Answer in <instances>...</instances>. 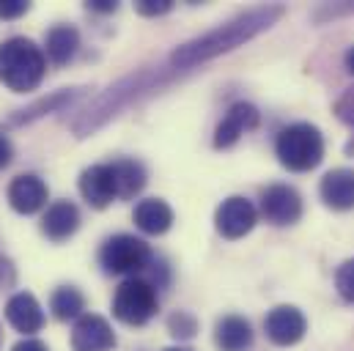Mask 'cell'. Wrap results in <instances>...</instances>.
I'll use <instances>...</instances> for the list:
<instances>
[{
	"mask_svg": "<svg viewBox=\"0 0 354 351\" xmlns=\"http://www.w3.org/2000/svg\"><path fill=\"white\" fill-rule=\"evenodd\" d=\"M11 157H14V149H11L8 137H6V135H0V171L11 165Z\"/></svg>",
	"mask_w": 354,
	"mask_h": 351,
	"instance_id": "29",
	"label": "cell"
},
{
	"mask_svg": "<svg viewBox=\"0 0 354 351\" xmlns=\"http://www.w3.org/2000/svg\"><path fill=\"white\" fill-rule=\"evenodd\" d=\"M261 121L259 115V107L250 104V102H236L228 107V113L223 115V121L217 124L214 129V149H231L242 140L245 132L256 129Z\"/></svg>",
	"mask_w": 354,
	"mask_h": 351,
	"instance_id": "9",
	"label": "cell"
},
{
	"mask_svg": "<svg viewBox=\"0 0 354 351\" xmlns=\"http://www.w3.org/2000/svg\"><path fill=\"white\" fill-rule=\"evenodd\" d=\"M47 72V55L44 50L25 39L11 36L0 44V83L14 93H30L41 86Z\"/></svg>",
	"mask_w": 354,
	"mask_h": 351,
	"instance_id": "2",
	"label": "cell"
},
{
	"mask_svg": "<svg viewBox=\"0 0 354 351\" xmlns=\"http://www.w3.org/2000/svg\"><path fill=\"white\" fill-rule=\"evenodd\" d=\"M80 195L86 198L91 209H107L115 198V176H113V165H91L80 173Z\"/></svg>",
	"mask_w": 354,
	"mask_h": 351,
	"instance_id": "11",
	"label": "cell"
},
{
	"mask_svg": "<svg viewBox=\"0 0 354 351\" xmlns=\"http://www.w3.org/2000/svg\"><path fill=\"white\" fill-rule=\"evenodd\" d=\"M50 310L58 321H77L80 316H86V296L75 285H61L50 296Z\"/></svg>",
	"mask_w": 354,
	"mask_h": 351,
	"instance_id": "20",
	"label": "cell"
},
{
	"mask_svg": "<svg viewBox=\"0 0 354 351\" xmlns=\"http://www.w3.org/2000/svg\"><path fill=\"white\" fill-rule=\"evenodd\" d=\"M256 222H259V209L242 195L225 198L214 211V228L223 239H242L256 228Z\"/></svg>",
	"mask_w": 354,
	"mask_h": 351,
	"instance_id": "6",
	"label": "cell"
},
{
	"mask_svg": "<svg viewBox=\"0 0 354 351\" xmlns=\"http://www.w3.org/2000/svg\"><path fill=\"white\" fill-rule=\"evenodd\" d=\"M30 3L25 0H0V19H17L22 14H28Z\"/></svg>",
	"mask_w": 354,
	"mask_h": 351,
	"instance_id": "26",
	"label": "cell"
},
{
	"mask_svg": "<svg viewBox=\"0 0 354 351\" xmlns=\"http://www.w3.org/2000/svg\"><path fill=\"white\" fill-rule=\"evenodd\" d=\"M135 225L149 236H162L174 225V209L162 198H146L135 206Z\"/></svg>",
	"mask_w": 354,
	"mask_h": 351,
	"instance_id": "16",
	"label": "cell"
},
{
	"mask_svg": "<svg viewBox=\"0 0 354 351\" xmlns=\"http://www.w3.org/2000/svg\"><path fill=\"white\" fill-rule=\"evenodd\" d=\"M335 288H338V294H341L344 302L354 305V258H349V261H344L338 266V272H335Z\"/></svg>",
	"mask_w": 354,
	"mask_h": 351,
	"instance_id": "23",
	"label": "cell"
},
{
	"mask_svg": "<svg viewBox=\"0 0 354 351\" xmlns=\"http://www.w3.org/2000/svg\"><path fill=\"white\" fill-rule=\"evenodd\" d=\"M160 310L157 288L149 280L127 277L113 296V316L127 327H143L149 324Z\"/></svg>",
	"mask_w": 354,
	"mask_h": 351,
	"instance_id": "4",
	"label": "cell"
},
{
	"mask_svg": "<svg viewBox=\"0 0 354 351\" xmlns=\"http://www.w3.org/2000/svg\"><path fill=\"white\" fill-rule=\"evenodd\" d=\"M14 283H17V269H14V263L0 256V291H3V288H11Z\"/></svg>",
	"mask_w": 354,
	"mask_h": 351,
	"instance_id": "27",
	"label": "cell"
},
{
	"mask_svg": "<svg viewBox=\"0 0 354 351\" xmlns=\"http://www.w3.org/2000/svg\"><path fill=\"white\" fill-rule=\"evenodd\" d=\"M261 217H264L269 225H277V228H286V225H294L299 222L302 217V198L294 187L288 184H272L261 192Z\"/></svg>",
	"mask_w": 354,
	"mask_h": 351,
	"instance_id": "7",
	"label": "cell"
},
{
	"mask_svg": "<svg viewBox=\"0 0 354 351\" xmlns=\"http://www.w3.org/2000/svg\"><path fill=\"white\" fill-rule=\"evenodd\" d=\"M47 198H50V189L36 173H22L8 184V203L19 214L41 211L47 206Z\"/></svg>",
	"mask_w": 354,
	"mask_h": 351,
	"instance_id": "13",
	"label": "cell"
},
{
	"mask_svg": "<svg viewBox=\"0 0 354 351\" xmlns=\"http://www.w3.org/2000/svg\"><path fill=\"white\" fill-rule=\"evenodd\" d=\"M80 50V33L75 25H55L47 30L44 39V55L55 64V66H66L69 61H75Z\"/></svg>",
	"mask_w": 354,
	"mask_h": 351,
	"instance_id": "18",
	"label": "cell"
},
{
	"mask_svg": "<svg viewBox=\"0 0 354 351\" xmlns=\"http://www.w3.org/2000/svg\"><path fill=\"white\" fill-rule=\"evenodd\" d=\"M75 96H77V91H61V93H55V96H50V99H41L39 104H33V107L22 110V115H17L14 121L19 124V121H30V118H39V115H44V113L61 110V107H64V104H69Z\"/></svg>",
	"mask_w": 354,
	"mask_h": 351,
	"instance_id": "21",
	"label": "cell"
},
{
	"mask_svg": "<svg viewBox=\"0 0 354 351\" xmlns=\"http://www.w3.org/2000/svg\"><path fill=\"white\" fill-rule=\"evenodd\" d=\"M274 157L291 173H308V171L319 168L324 160L322 129L308 124V121L283 126L277 132V140H274Z\"/></svg>",
	"mask_w": 354,
	"mask_h": 351,
	"instance_id": "3",
	"label": "cell"
},
{
	"mask_svg": "<svg viewBox=\"0 0 354 351\" xmlns=\"http://www.w3.org/2000/svg\"><path fill=\"white\" fill-rule=\"evenodd\" d=\"M283 17V6H259V8H250L234 19H228L225 25H217L214 30L187 41L174 50L171 55V66L174 69H192L198 64H206L223 53H231L236 50L239 44L256 39L259 33L269 30L277 19Z\"/></svg>",
	"mask_w": 354,
	"mask_h": 351,
	"instance_id": "1",
	"label": "cell"
},
{
	"mask_svg": "<svg viewBox=\"0 0 354 351\" xmlns=\"http://www.w3.org/2000/svg\"><path fill=\"white\" fill-rule=\"evenodd\" d=\"M165 351H192V349H181V346H174V349H165Z\"/></svg>",
	"mask_w": 354,
	"mask_h": 351,
	"instance_id": "32",
	"label": "cell"
},
{
	"mask_svg": "<svg viewBox=\"0 0 354 351\" xmlns=\"http://www.w3.org/2000/svg\"><path fill=\"white\" fill-rule=\"evenodd\" d=\"M80 228V209L72 200H55L41 217V231L50 242H66Z\"/></svg>",
	"mask_w": 354,
	"mask_h": 351,
	"instance_id": "14",
	"label": "cell"
},
{
	"mask_svg": "<svg viewBox=\"0 0 354 351\" xmlns=\"http://www.w3.org/2000/svg\"><path fill=\"white\" fill-rule=\"evenodd\" d=\"M88 8L96 14H113L118 8V3L115 0H88Z\"/></svg>",
	"mask_w": 354,
	"mask_h": 351,
	"instance_id": "30",
	"label": "cell"
},
{
	"mask_svg": "<svg viewBox=\"0 0 354 351\" xmlns=\"http://www.w3.org/2000/svg\"><path fill=\"white\" fill-rule=\"evenodd\" d=\"M113 165V176H115V189L121 200H132L135 195L143 192L146 187V168L138 160H115Z\"/></svg>",
	"mask_w": 354,
	"mask_h": 351,
	"instance_id": "19",
	"label": "cell"
},
{
	"mask_svg": "<svg viewBox=\"0 0 354 351\" xmlns=\"http://www.w3.org/2000/svg\"><path fill=\"white\" fill-rule=\"evenodd\" d=\"M264 330L274 346H297L308 332V319L294 305H277L266 313Z\"/></svg>",
	"mask_w": 354,
	"mask_h": 351,
	"instance_id": "8",
	"label": "cell"
},
{
	"mask_svg": "<svg viewBox=\"0 0 354 351\" xmlns=\"http://www.w3.org/2000/svg\"><path fill=\"white\" fill-rule=\"evenodd\" d=\"M214 343L220 351H248L253 346V327L242 316H223L214 324Z\"/></svg>",
	"mask_w": 354,
	"mask_h": 351,
	"instance_id": "17",
	"label": "cell"
},
{
	"mask_svg": "<svg viewBox=\"0 0 354 351\" xmlns=\"http://www.w3.org/2000/svg\"><path fill=\"white\" fill-rule=\"evenodd\" d=\"M11 351H50V346L41 343L39 338H22L19 343H14V349Z\"/></svg>",
	"mask_w": 354,
	"mask_h": 351,
	"instance_id": "28",
	"label": "cell"
},
{
	"mask_svg": "<svg viewBox=\"0 0 354 351\" xmlns=\"http://www.w3.org/2000/svg\"><path fill=\"white\" fill-rule=\"evenodd\" d=\"M0 338H3V330H0Z\"/></svg>",
	"mask_w": 354,
	"mask_h": 351,
	"instance_id": "33",
	"label": "cell"
},
{
	"mask_svg": "<svg viewBox=\"0 0 354 351\" xmlns=\"http://www.w3.org/2000/svg\"><path fill=\"white\" fill-rule=\"evenodd\" d=\"M344 64H346V69L354 75V47H349L346 50V55H344Z\"/></svg>",
	"mask_w": 354,
	"mask_h": 351,
	"instance_id": "31",
	"label": "cell"
},
{
	"mask_svg": "<svg viewBox=\"0 0 354 351\" xmlns=\"http://www.w3.org/2000/svg\"><path fill=\"white\" fill-rule=\"evenodd\" d=\"M335 115L346 124V126H354V86H349L335 102Z\"/></svg>",
	"mask_w": 354,
	"mask_h": 351,
	"instance_id": "24",
	"label": "cell"
},
{
	"mask_svg": "<svg viewBox=\"0 0 354 351\" xmlns=\"http://www.w3.org/2000/svg\"><path fill=\"white\" fill-rule=\"evenodd\" d=\"M319 195L327 209L333 211H349L354 209V171L349 168H335L324 173L319 184Z\"/></svg>",
	"mask_w": 354,
	"mask_h": 351,
	"instance_id": "15",
	"label": "cell"
},
{
	"mask_svg": "<svg viewBox=\"0 0 354 351\" xmlns=\"http://www.w3.org/2000/svg\"><path fill=\"white\" fill-rule=\"evenodd\" d=\"M115 349V332L107 324V319L86 313L75 321L72 330V351H113Z\"/></svg>",
	"mask_w": 354,
	"mask_h": 351,
	"instance_id": "10",
	"label": "cell"
},
{
	"mask_svg": "<svg viewBox=\"0 0 354 351\" xmlns=\"http://www.w3.org/2000/svg\"><path fill=\"white\" fill-rule=\"evenodd\" d=\"M151 261H154L151 247L143 239L132 236V234H115L99 250V266L107 274H129V277H135L138 272H146L151 266Z\"/></svg>",
	"mask_w": 354,
	"mask_h": 351,
	"instance_id": "5",
	"label": "cell"
},
{
	"mask_svg": "<svg viewBox=\"0 0 354 351\" xmlns=\"http://www.w3.org/2000/svg\"><path fill=\"white\" fill-rule=\"evenodd\" d=\"M174 8V0H138L135 3V11L140 17H162Z\"/></svg>",
	"mask_w": 354,
	"mask_h": 351,
	"instance_id": "25",
	"label": "cell"
},
{
	"mask_svg": "<svg viewBox=\"0 0 354 351\" xmlns=\"http://www.w3.org/2000/svg\"><path fill=\"white\" fill-rule=\"evenodd\" d=\"M6 321L22 332L25 338L36 335L44 327V310L39 305V299L30 291H17L8 302H6Z\"/></svg>",
	"mask_w": 354,
	"mask_h": 351,
	"instance_id": "12",
	"label": "cell"
},
{
	"mask_svg": "<svg viewBox=\"0 0 354 351\" xmlns=\"http://www.w3.org/2000/svg\"><path fill=\"white\" fill-rule=\"evenodd\" d=\"M168 332L176 341H192L198 335V319L187 310H176V313L168 316Z\"/></svg>",
	"mask_w": 354,
	"mask_h": 351,
	"instance_id": "22",
	"label": "cell"
}]
</instances>
